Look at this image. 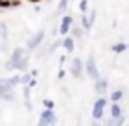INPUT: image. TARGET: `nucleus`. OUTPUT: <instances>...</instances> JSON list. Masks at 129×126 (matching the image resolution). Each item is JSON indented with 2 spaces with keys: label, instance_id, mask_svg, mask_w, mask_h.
Returning <instances> with one entry per match:
<instances>
[{
  "label": "nucleus",
  "instance_id": "obj_7",
  "mask_svg": "<svg viewBox=\"0 0 129 126\" xmlns=\"http://www.w3.org/2000/svg\"><path fill=\"white\" fill-rule=\"evenodd\" d=\"M107 87H109V81L103 79V77H101V79H97V81H95V85H94L95 92H99V94H103V92L107 91Z\"/></svg>",
  "mask_w": 129,
  "mask_h": 126
},
{
  "label": "nucleus",
  "instance_id": "obj_6",
  "mask_svg": "<svg viewBox=\"0 0 129 126\" xmlns=\"http://www.w3.org/2000/svg\"><path fill=\"white\" fill-rule=\"evenodd\" d=\"M71 25H73V17L71 15H66V17H62V21H60V34L62 36H66L71 30Z\"/></svg>",
  "mask_w": 129,
  "mask_h": 126
},
{
  "label": "nucleus",
  "instance_id": "obj_2",
  "mask_svg": "<svg viewBox=\"0 0 129 126\" xmlns=\"http://www.w3.org/2000/svg\"><path fill=\"white\" fill-rule=\"evenodd\" d=\"M24 57H26L24 55V49L23 47H15V49H13V55L10 57V60H8V64H6V68L8 70H15V66L19 64Z\"/></svg>",
  "mask_w": 129,
  "mask_h": 126
},
{
  "label": "nucleus",
  "instance_id": "obj_22",
  "mask_svg": "<svg viewBox=\"0 0 129 126\" xmlns=\"http://www.w3.org/2000/svg\"><path fill=\"white\" fill-rule=\"evenodd\" d=\"M64 75H66V70H60L58 71V79H64Z\"/></svg>",
  "mask_w": 129,
  "mask_h": 126
},
{
  "label": "nucleus",
  "instance_id": "obj_23",
  "mask_svg": "<svg viewBox=\"0 0 129 126\" xmlns=\"http://www.w3.org/2000/svg\"><path fill=\"white\" fill-rule=\"evenodd\" d=\"M105 126H114V119H109V120H107V124Z\"/></svg>",
  "mask_w": 129,
  "mask_h": 126
},
{
  "label": "nucleus",
  "instance_id": "obj_25",
  "mask_svg": "<svg viewBox=\"0 0 129 126\" xmlns=\"http://www.w3.org/2000/svg\"><path fill=\"white\" fill-rule=\"evenodd\" d=\"M30 2H39V0H30Z\"/></svg>",
  "mask_w": 129,
  "mask_h": 126
},
{
  "label": "nucleus",
  "instance_id": "obj_27",
  "mask_svg": "<svg viewBox=\"0 0 129 126\" xmlns=\"http://www.w3.org/2000/svg\"><path fill=\"white\" fill-rule=\"evenodd\" d=\"M0 113H2V111H0Z\"/></svg>",
  "mask_w": 129,
  "mask_h": 126
},
{
  "label": "nucleus",
  "instance_id": "obj_5",
  "mask_svg": "<svg viewBox=\"0 0 129 126\" xmlns=\"http://www.w3.org/2000/svg\"><path fill=\"white\" fill-rule=\"evenodd\" d=\"M82 70H86L84 64H82V60L81 58H73V60H71V66H69V74L73 75L75 79H79V77H82Z\"/></svg>",
  "mask_w": 129,
  "mask_h": 126
},
{
  "label": "nucleus",
  "instance_id": "obj_10",
  "mask_svg": "<svg viewBox=\"0 0 129 126\" xmlns=\"http://www.w3.org/2000/svg\"><path fill=\"white\" fill-rule=\"evenodd\" d=\"M15 70H19V71H23V74H26V70H28V57H24L23 60L15 66Z\"/></svg>",
  "mask_w": 129,
  "mask_h": 126
},
{
  "label": "nucleus",
  "instance_id": "obj_12",
  "mask_svg": "<svg viewBox=\"0 0 129 126\" xmlns=\"http://www.w3.org/2000/svg\"><path fill=\"white\" fill-rule=\"evenodd\" d=\"M123 51H127V43H114L112 45V53H123Z\"/></svg>",
  "mask_w": 129,
  "mask_h": 126
},
{
  "label": "nucleus",
  "instance_id": "obj_19",
  "mask_svg": "<svg viewBox=\"0 0 129 126\" xmlns=\"http://www.w3.org/2000/svg\"><path fill=\"white\" fill-rule=\"evenodd\" d=\"M60 45H64V40H56V42L51 45V49H49V51H52V53H54V51H56V49H58Z\"/></svg>",
  "mask_w": 129,
  "mask_h": 126
},
{
  "label": "nucleus",
  "instance_id": "obj_28",
  "mask_svg": "<svg viewBox=\"0 0 129 126\" xmlns=\"http://www.w3.org/2000/svg\"><path fill=\"white\" fill-rule=\"evenodd\" d=\"M52 126H54V124H52Z\"/></svg>",
  "mask_w": 129,
  "mask_h": 126
},
{
  "label": "nucleus",
  "instance_id": "obj_20",
  "mask_svg": "<svg viewBox=\"0 0 129 126\" xmlns=\"http://www.w3.org/2000/svg\"><path fill=\"white\" fill-rule=\"evenodd\" d=\"M123 120H125V117H120V119H114V126H122Z\"/></svg>",
  "mask_w": 129,
  "mask_h": 126
},
{
  "label": "nucleus",
  "instance_id": "obj_13",
  "mask_svg": "<svg viewBox=\"0 0 129 126\" xmlns=\"http://www.w3.org/2000/svg\"><path fill=\"white\" fill-rule=\"evenodd\" d=\"M82 32H84V28H81V26H75V28H71V38H82Z\"/></svg>",
  "mask_w": 129,
  "mask_h": 126
},
{
  "label": "nucleus",
  "instance_id": "obj_11",
  "mask_svg": "<svg viewBox=\"0 0 129 126\" xmlns=\"http://www.w3.org/2000/svg\"><path fill=\"white\" fill-rule=\"evenodd\" d=\"M81 25H82V28H84V30H90L92 26H94V23L90 21V17H86V15H82V17H81Z\"/></svg>",
  "mask_w": 129,
  "mask_h": 126
},
{
  "label": "nucleus",
  "instance_id": "obj_9",
  "mask_svg": "<svg viewBox=\"0 0 129 126\" xmlns=\"http://www.w3.org/2000/svg\"><path fill=\"white\" fill-rule=\"evenodd\" d=\"M120 117H123L122 107L118 103H112V107H110V119H120Z\"/></svg>",
  "mask_w": 129,
  "mask_h": 126
},
{
  "label": "nucleus",
  "instance_id": "obj_4",
  "mask_svg": "<svg viewBox=\"0 0 129 126\" xmlns=\"http://www.w3.org/2000/svg\"><path fill=\"white\" fill-rule=\"evenodd\" d=\"M107 105V98H97L95 103H94V109H92V117H94V120H99L101 117H103V109Z\"/></svg>",
  "mask_w": 129,
  "mask_h": 126
},
{
  "label": "nucleus",
  "instance_id": "obj_3",
  "mask_svg": "<svg viewBox=\"0 0 129 126\" xmlns=\"http://www.w3.org/2000/svg\"><path fill=\"white\" fill-rule=\"evenodd\" d=\"M43 38H45V30H38V32H36L32 38L28 40V43H26V49H28V51H34V49H38L39 45H41Z\"/></svg>",
  "mask_w": 129,
  "mask_h": 126
},
{
  "label": "nucleus",
  "instance_id": "obj_15",
  "mask_svg": "<svg viewBox=\"0 0 129 126\" xmlns=\"http://www.w3.org/2000/svg\"><path fill=\"white\" fill-rule=\"evenodd\" d=\"M68 4H69V0H60L58 8H56V13H64L66 10H68Z\"/></svg>",
  "mask_w": 129,
  "mask_h": 126
},
{
  "label": "nucleus",
  "instance_id": "obj_21",
  "mask_svg": "<svg viewBox=\"0 0 129 126\" xmlns=\"http://www.w3.org/2000/svg\"><path fill=\"white\" fill-rule=\"evenodd\" d=\"M36 85H38V79H36V77H34L32 81H30V85H28V87H30V88H32V87H36Z\"/></svg>",
  "mask_w": 129,
  "mask_h": 126
},
{
  "label": "nucleus",
  "instance_id": "obj_26",
  "mask_svg": "<svg viewBox=\"0 0 129 126\" xmlns=\"http://www.w3.org/2000/svg\"><path fill=\"white\" fill-rule=\"evenodd\" d=\"M77 126H81V124H77Z\"/></svg>",
  "mask_w": 129,
  "mask_h": 126
},
{
  "label": "nucleus",
  "instance_id": "obj_17",
  "mask_svg": "<svg viewBox=\"0 0 129 126\" xmlns=\"http://www.w3.org/2000/svg\"><path fill=\"white\" fill-rule=\"evenodd\" d=\"M0 38L2 40H8V26L4 23H0Z\"/></svg>",
  "mask_w": 129,
  "mask_h": 126
},
{
  "label": "nucleus",
  "instance_id": "obj_8",
  "mask_svg": "<svg viewBox=\"0 0 129 126\" xmlns=\"http://www.w3.org/2000/svg\"><path fill=\"white\" fill-rule=\"evenodd\" d=\"M64 49L68 53H73V49H75V40L71 38V36H66L64 38Z\"/></svg>",
  "mask_w": 129,
  "mask_h": 126
},
{
  "label": "nucleus",
  "instance_id": "obj_1",
  "mask_svg": "<svg viewBox=\"0 0 129 126\" xmlns=\"http://www.w3.org/2000/svg\"><path fill=\"white\" fill-rule=\"evenodd\" d=\"M84 71H86V75L90 77L92 81H97V79H101L99 77V71H97V64H95V57L94 55H90L86 58V62H84Z\"/></svg>",
  "mask_w": 129,
  "mask_h": 126
},
{
  "label": "nucleus",
  "instance_id": "obj_24",
  "mask_svg": "<svg viewBox=\"0 0 129 126\" xmlns=\"http://www.w3.org/2000/svg\"><path fill=\"white\" fill-rule=\"evenodd\" d=\"M92 126H101V124H99V120H94V124H92Z\"/></svg>",
  "mask_w": 129,
  "mask_h": 126
},
{
  "label": "nucleus",
  "instance_id": "obj_18",
  "mask_svg": "<svg viewBox=\"0 0 129 126\" xmlns=\"http://www.w3.org/2000/svg\"><path fill=\"white\" fill-rule=\"evenodd\" d=\"M43 107H45V109H51V111H54V102L52 100H43Z\"/></svg>",
  "mask_w": 129,
  "mask_h": 126
},
{
  "label": "nucleus",
  "instance_id": "obj_14",
  "mask_svg": "<svg viewBox=\"0 0 129 126\" xmlns=\"http://www.w3.org/2000/svg\"><path fill=\"white\" fill-rule=\"evenodd\" d=\"M122 98H123V92H122V91H114L112 96H110V102H112V103H118V100H122Z\"/></svg>",
  "mask_w": 129,
  "mask_h": 126
},
{
  "label": "nucleus",
  "instance_id": "obj_16",
  "mask_svg": "<svg viewBox=\"0 0 129 126\" xmlns=\"http://www.w3.org/2000/svg\"><path fill=\"white\" fill-rule=\"evenodd\" d=\"M79 11H81V15H86V11H88V2L86 0H81V2H79Z\"/></svg>",
  "mask_w": 129,
  "mask_h": 126
}]
</instances>
